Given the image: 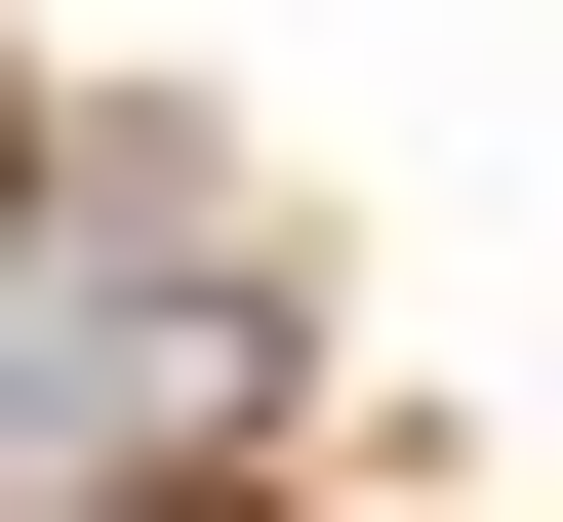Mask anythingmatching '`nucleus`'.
Returning <instances> with one entry per match:
<instances>
[{
    "label": "nucleus",
    "mask_w": 563,
    "mask_h": 522,
    "mask_svg": "<svg viewBox=\"0 0 563 522\" xmlns=\"http://www.w3.org/2000/svg\"><path fill=\"white\" fill-rule=\"evenodd\" d=\"M282 442V281H0V482H201Z\"/></svg>",
    "instance_id": "obj_1"
},
{
    "label": "nucleus",
    "mask_w": 563,
    "mask_h": 522,
    "mask_svg": "<svg viewBox=\"0 0 563 522\" xmlns=\"http://www.w3.org/2000/svg\"><path fill=\"white\" fill-rule=\"evenodd\" d=\"M0 522H81V482H0Z\"/></svg>",
    "instance_id": "obj_2"
}]
</instances>
